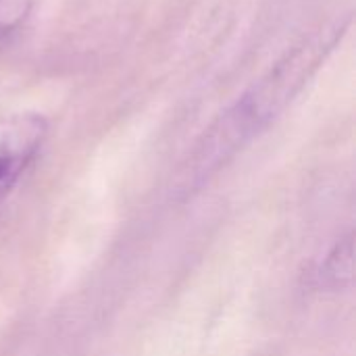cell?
Instances as JSON below:
<instances>
[{"mask_svg":"<svg viewBox=\"0 0 356 356\" xmlns=\"http://www.w3.org/2000/svg\"><path fill=\"white\" fill-rule=\"evenodd\" d=\"M50 123L40 113H13L0 117V202L40 154Z\"/></svg>","mask_w":356,"mask_h":356,"instance_id":"7a4b0ae2","label":"cell"},{"mask_svg":"<svg viewBox=\"0 0 356 356\" xmlns=\"http://www.w3.org/2000/svg\"><path fill=\"white\" fill-rule=\"evenodd\" d=\"M353 277V234L342 238L317 265L313 284L317 290H338Z\"/></svg>","mask_w":356,"mask_h":356,"instance_id":"3957f363","label":"cell"},{"mask_svg":"<svg viewBox=\"0 0 356 356\" xmlns=\"http://www.w3.org/2000/svg\"><path fill=\"white\" fill-rule=\"evenodd\" d=\"M350 15L321 23L221 111L188 154L177 177V192L192 194L202 188L267 131L323 67L346 35Z\"/></svg>","mask_w":356,"mask_h":356,"instance_id":"6da1fadb","label":"cell"},{"mask_svg":"<svg viewBox=\"0 0 356 356\" xmlns=\"http://www.w3.org/2000/svg\"><path fill=\"white\" fill-rule=\"evenodd\" d=\"M33 8V0H0V50L25 25Z\"/></svg>","mask_w":356,"mask_h":356,"instance_id":"277c9868","label":"cell"}]
</instances>
